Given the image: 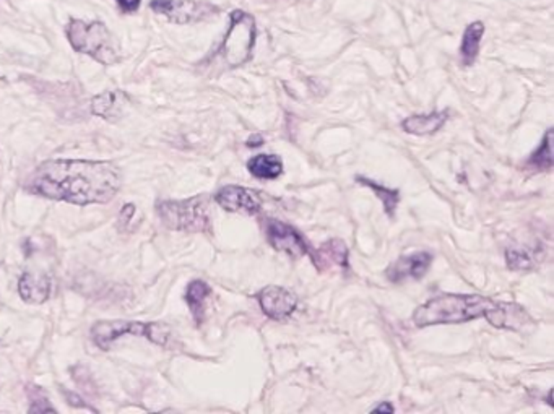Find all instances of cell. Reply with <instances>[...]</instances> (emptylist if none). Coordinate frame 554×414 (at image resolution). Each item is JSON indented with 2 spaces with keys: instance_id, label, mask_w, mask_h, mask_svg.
<instances>
[{
  "instance_id": "6da1fadb",
  "label": "cell",
  "mask_w": 554,
  "mask_h": 414,
  "mask_svg": "<svg viewBox=\"0 0 554 414\" xmlns=\"http://www.w3.org/2000/svg\"><path fill=\"white\" fill-rule=\"evenodd\" d=\"M25 187L28 194L80 207L108 203L119 192L120 171L111 161L48 160Z\"/></svg>"
},
{
  "instance_id": "7a4b0ae2",
  "label": "cell",
  "mask_w": 554,
  "mask_h": 414,
  "mask_svg": "<svg viewBox=\"0 0 554 414\" xmlns=\"http://www.w3.org/2000/svg\"><path fill=\"white\" fill-rule=\"evenodd\" d=\"M495 305L489 297L477 295H439L419 305L413 313V323L423 329L444 323H465L485 317Z\"/></svg>"
},
{
  "instance_id": "3957f363",
  "label": "cell",
  "mask_w": 554,
  "mask_h": 414,
  "mask_svg": "<svg viewBox=\"0 0 554 414\" xmlns=\"http://www.w3.org/2000/svg\"><path fill=\"white\" fill-rule=\"evenodd\" d=\"M68 43L74 51L85 54L102 66H114L119 62V51L108 26L101 22H84L72 18L66 28Z\"/></svg>"
},
{
  "instance_id": "277c9868",
  "label": "cell",
  "mask_w": 554,
  "mask_h": 414,
  "mask_svg": "<svg viewBox=\"0 0 554 414\" xmlns=\"http://www.w3.org/2000/svg\"><path fill=\"white\" fill-rule=\"evenodd\" d=\"M256 18L248 12L234 10L231 12L230 26L224 34L222 48L218 54L222 56L230 68L242 67L252 59V51L256 46Z\"/></svg>"
},
{
  "instance_id": "5b68a950",
  "label": "cell",
  "mask_w": 554,
  "mask_h": 414,
  "mask_svg": "<svg viewBox=\"0 0 554 414\" xmlns=\"http://www.w3.org/2000/svg\"><path fill=\"white\" fill-rule=\"evenodd\" d=\"M156 212L166 228L184 233H208L210 215L204 197L186 200H163L156 203Z\"/></svg>"
},
{
  "instance_id": "8992f818",
  "label": "cell",
  "mask_w": 554,
  "mask_h": 414,
  "mask_svg": "<svg viewBox=\"0 0 554 414\" xmlns=\"http://www.w3.org/2000/svg\"><path fill=\"white\" fill-rule=\"evenodd\" d=\"M124 335L145 337L154 345L164 347L170 341L171 333L168 325L158 322L101 321L96 322L92 329L94 343L101 349H110L112 343Z\"/></svg>"
},
{
  "instance_id": "52a82bcc",
  "label": "cell",
  "mask_w": 554,
  "mask_h": 414,
  "mask_svg": "<svg viewBox=\"0 0 554 414\" xmlns=\"http://www.w3.org/2000/svg\"><path fill=\"white\" fill-rule=\"evenodd\" d=\"M150 9L178 25L204 22L220 13V7L204 0H152Z\"/></svg>"
},
{
  "instance_id": "ba28073f",
  "label": "cell",
  "mask_w": 554,
  "mask_h": 414,
  "mask_svg": "<svg viewBox=\"0 0 554 414\" xmlns=\"http://www.w3.org/2000/svg\"><path fill=\"white\" fill-rule=\"evenodd\" d=\"M265 233H267V239L270 245L278 252H285L293 259H299L303 255L309 254L306 241L296 229L283 221L268 218L265 221Z\"/></svg>"
},
{
  "instance_id": "9c48e42d",
  "label": "cell",
  "mask_w": 554,
  "mask_h": 414,
  "mask_svg": "<svg viewBox=\"0 0 554 414\" xmlns=\"http://www.w3.org/2000/svg\"><path fill=\"white\" fill-rule=\"evenodd\" d=\"M259 304L262 313L273 321L290 317L298 307V297L290 289L282 286H267L259 293Z\"/></svg>"
},
{
  "instance_id": "30bf717a",
  "label": "cell",
  "mask_w": 554,
  "mask_h": 414,
  "mask_svg": "<svg viewBox=\"0 0 554 414\" xmlns=\"http://www.w3.org/2000/svg\"><path fill=\"white\" fill-rule=\"evenodd\" d=\"M215 200L226 212L244 213V215H256L262 207L259 194L248 187H222L215 195Z\"/></svg>"
},
{
  "instance_id": "8fae6325",
  "label": "cell",
  "mask_w": 554,
  "mask_h": 414,
  "mask_svg": "<svg viewBox=\"0 0 554 414\" xmlns=\"http://www.w3.org/2000/svg\"><path fill=\"white\" fill-rule=\"evenodd\" d=\"M433 262V255L429 252H417V254L400 257L385 270L387 278L392 283H401L405 279H419L426 275Z\"/></svg>"
},
{
  "instance_id": "7c38bea8",
  "label": "cell",
  "mask_w": 554,
  "mask_h": 414,
  "mask_svg": "<svg viewBox=\"0 0 554 414\" xmlns=\"http://www.w3.org/2000/svg\"><path fill=\"white\" fill-rule=\"evenodd\" d=\"M487 321L496 329L522 330L532 323L529 313L515 303H496L488 311Z\"/></svg>"
},
{
  "instance_id": "4fadbf2b",
  "label": "cell",
  "mask_w": 554,
  "mask_h": 414,
  "mask_svg": "<svg viewBox=\"0 0 554 414\" xmlns=\"http://www.w3.org/2000/svg\"><path fill=\"white\" fill-rule=\"evenodd\" d=\"M319 271H345L348 269V247L340 239H330L311 254Z\"/></svg>"
},
{
  "instance_id": "5bb4252c",
  "label": "cell",
  "mask_w": 554,
  "mask_h": 414,
  "mask_svg": "<svg viewBox=\"0 0 554 414\" xmlns=\"http://www.w3.org/2000/svg\"><path fill=\"white\" fill-rule=\"evenodd\" d=\"M18 293L25 303L43 304L51 295V278L43 273H25L18 281Z\"/></svg>"
},
{
  "instance_id": "9a60e30c",
  "label": "cell",
  "mask_w": 554,
  "mask_h": 414,
  "mask_svg": "<svg viewBox=\"0 0 554 414\" xmlns=\"http://www.w3.org/2000/svg\"><path fill=\"white\" fill-rule=\"evenodd\" d=\"M449 119V110H441V112H431V114H417L407 118L401 122V128L411 136H435V132H439L444 128V124Z\"/></svg>"
},
{
  "instance_id": "2e32d148",
  "label": "cell",
  "mask_w": 554,
  "mask_h": 414,
  "mask_svg": "<svg viewBox=\"0 0 554 414\" xmlns=\"http://www.w3.org/2000/svg\"><path fill=\"white\" fill-rule=\"evenodd\" d=\"M128 102V94L122 92H106L92 100V112L104 120H116L122 118Z\"/></svg>"
},
{
  "instance_id": "e0dca14e",
  "label": "cell",
  "mask_w": 554,
  "mask_h": 414,
  "mask_svg": "<svg viewBox=\"0 0 554 414\" xmlns=\"http://www.w3.org/2000/svg\"><path fill=\"white\" fill-rule=\"evenodd\" d=\"M483 34H485V25L481 22H473L465 28L461 44V59L465 67H471L475 64Z\"/></svg>"
},
{
  "instance_id": "ac0fdd59",
  "label": "cell",
  "mask_w": 554,
  "mask_h": 414,
  "mask_svg": "<svg viewBox=\"0 0 554 414\" xmlns=\"http://www.w3.org/2000/svg\"><path fill=\"white\" fill-rule=\"evenodd\" d=\"M248 170L257 179H277L283 174V163L275 154H257L248 161Z\"/></svg>"
},
{
  "instance_id": "d6986e66",
  "label": "cell",
  "mask_w": 554,
  "mask_h": 414,
  "mask_svg": "<svg viewBox=\"0 0 554 414\" xmlns=\"http://www.w3.org/2000/svg\"><path fill=\"white\" fill-rule=\"evenodd\" d=\"M210 293H212L210 286L205 281H200V279L192 281L188 286L186 303H188L189 309H190L197 325H200L204 322L205 303H207V299L210 296Z\"/></svg>"
},
{
  "instance_id": "ffe728a7",
  "label": "cell",
  "mask_w": 554,
  "mask_h": 414,
  "mask_svg": "<svg viewBox=\"0 0 554 414\" xmlns=\"http://www.w3.org/2000/svg\"><path fill=\"white\" fill-rule=\"evenodd\" d=\"M356 182H359L361 186L369 187L374 192L375 197L384 203L385 213L392 218L397 205L400 203V192L397 189H387V187L381 186L374 181L363 178V176H356Z\"/></svg>"
},
{
  "instance_id": "44dd1931",
  "label": "cell",
  "mask_w": 554,
  "mask_h": 414,
  "mask_svg": "<svg viewBox=\"0 0 554 414\" xmlns=\"http://www.w3.org/2000/svg\"><path fill=\"white\" fill-rule=\"evenodd\" d=\"M551 142H553V128L546 132L545 138L541 145L538 146L537 152L530 156L529 164L537 171H551L553 168V152H551Z\"/></svg>"
},
{
  "instance_id": "7402d4cb",
  "label": "cell",
  "mask_w": 554,
  "mask_h": 414,
  "mask_svg": "<svg viewBox=\"0 0 554 414\" xmlns=\"http://www.w3.org/2000/svg\"><path fill=\"white\" fill-rule=\"evenodd\" d=\"M506 257L511 270H529L537 263V257L529 249H509Z\"/></svg>"
},
{
  "instance_id": "603a6c76",
  "label": "cell",
  "mask_w": 554,
  "mask_h": 414,
  "mask_svg": "<svg viewBox=\"0 0 554 414\" xmlns=\"http://www.w3.org/2000/svg\"><path fill=\"white\" fill-rule=\"evenodd\" d=\"M116 2H118L119 9L122 10L124 13L136 12V10L140 7V0H116Z\"/></svg>"
},
{
  "instance_id": "cb8c5ba5",
  "label": "cell",
  "mask_w": 554,
  "mask_h": 414,
  "mask_svg": "<svg viewBox=\"0 0 554 414\" xmlns=\"http://www.w3.org/2000/svg\"><path fill=\"white\" fill-rule=\"evenodd\" d=\"M134 212H136V207L128 203V205H126V207L122 208V212H120V221H122V223L126 225V223H128V221H130V218H132V215H134Z\"/></svg>"
},
{
  "instance_id": "d4e9b609",
  "label": "cell",
  "mask_w": 554,
  "mask_h": 414,
  "mask_svg": "<svg viewBox=\"0 0 554 414\" xmlns=\"http://www.w3.org/2000/svg\"><path fill=\"white\" fill-rule=\"evenodd\" d=\"M260 145H264V137L260 136V134H252V136L249 137V148H256V146H260Z\"/></svg>"
},
{
  "instance_id": "484cf974",
  "label": "cell",
  "mask_w": 554,
  "mask_h": 414,
  "mask_svg": "<svg viewBox=\"0 0 554 414\" xmlns=\"http://www.w3.org/2000/svg\"><path fill=\"white\" fill-rule=\"evenodd\" d=\"M373 413H393V408L391 406V403H383L381 406H377L373 410Z\"/></svg>"
},
{
  "instance_id": "4316f807",
  "label": "cell",
  "mask_w": 554,
  "mask_h": 414,
  "mask_svg": "<svg viewBox=\"0 0 554 414\" xmlns=\"http://www.w3.org/2000/svg\"><path fill=\"white\" fill-rule=\"evenodd\" d=\"M66 397L72 401V405L74 406H85V403L82 401V398L77 397L75 393H66Z\"/></svg>"
}]
</instances>
